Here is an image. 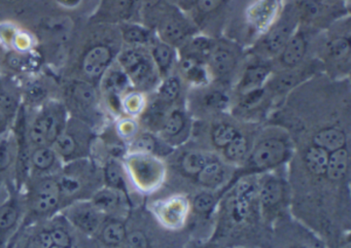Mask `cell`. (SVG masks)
I'll return each mask as SVG.
<instances>
[{
  "instance_id": "cell-51",
  "label": "cell",
  "mask_w": 351,
  "mask_h": 248,
  "mask_svg": "<svg viewBox=\"0 0 351 248\" xmlns=\"http://www.w3.org/2000/svg\"><path fill=\"white\" fill-rule=\"evenodd\" d=\"M215 200L213 196L207 193H201L194 200L195 210L201 214H206L210 212L215 206Z\"/></svg>"
},
{
  "instance_id": "cell-44",
  "label": "cell",
  "mask_w": 351,
  "mask_h": 248,
  "mask_svg": "<svg viewBox=\"0 0 351 248\" xmlns=\"http://www.w3.org/2000/svg\"><path fill=\"white\" fill-rule=\"evenodd\" d=\"M162 127H163V132L167 136H178L186 127V116L180 110H173L166 116Z\"/></svg>"
},
{
  "instance_id": "cell-13",
  "label": "cell",
  "mask_w": 351,
  "mask_h": 248,
  "mask_svg": "<svg viewBox=\"0 0 351 248\" xmlns=\"http://www.w3.org/2000/svg\"><path fill=\"white\" fill-rule=\"evenodd\" d=\"M12 131L17 143V164H16V188L23 190L29 177L30 157L32 147L28 138V112L23 106L20 108L12 124Z\"/></svg>"
},
{
  "instance_id": "cell-14",
  "label": "cell",
  "mask_w": 351,
  "mask_h": 248,
  "mask_svg": "<svg viewBox=\"0 0 351 248\" xmlns=\"http://www.w3.org/2000/svg\"><path fill=\"white\" fill-rule=\"evenodd\" d=\"M45 0H0V22L32 30L45 11Z\"/></svg>"
},
{
  "instance_id": "cell-45",
  "label": "cell",
  "mask_w": 351,
  "mask_h": 248,
  "mask_svg": "<svg viewBox=\"0 0 351 248\" xmlns=\"http://www.w3.org/2000/svg\"><path fill=\"white\" fill-rule=\"evenodd\" d=\"M237 134L238 131L232 125L219 124L213 129L211 138H213V142L215 143V147L223 149L237 136Z\"/></svg>"
},
{
  "instance_id": "cell-48",
  "label": "cell",
  "mask_w": 351,
  "mask_h": 248,
  "mask_svg": "<svg viewBox=\"0 0 351 248\" xmlns=\"http://www.w3.org/2000/svg\"><path fill=\"white\" fill-rule=\"evenodd\" d=\"M116 134L122 140H132L137 135V124L132 118H122L116 123Z\"/></svg>"
},
{
  "instance_id": "cell-31",
  "label": "cell",
  "mask_w": 351,
  "mask_h": 248,
  "mask_svg": "<svg viewBox=\"0 0 351 248\" xmlns=\"http://www.w3.org/2000/svg\"><path fill=\"white\" fill-rule=\"evenodd\" d=\"M99 164L101 166L104 186L125 193L126 182H125L124 168L121 165L119 159L108 158Z\"/></svg>"
},
{
  "instance_id": "cell-2",
  "label": "cell",
  "mask_w": 351,
  "mask_h": 248,
  "mask_svg": "<svg viewBox=\"0 0 351 248\" xmlns=\"http://www.w3.org/2000/svg\"><path fill=\"white\" fill-rule=\"evenodd\" d=\"M58 99L69 116L79 119L99 132L106 126V112L97 86L81 79H61Z\"/></svg>"
},
{
  "instance_id": "cell-56",
  "label": "cell",
  "mask_w": 351,
  "mask_h": 248,
  "mask_svg": "<svg viewBox=\"0 0 351 248\" xmlns=\"http://www.w3.org/2000/svg\"><path fill=\"white\" fill-rule=\"evenodd\" d=\"M342 248H350V244H349V242H346V243L343 244Z\"/></svg>"
},
{
  "instance_id": "cell-40",
  "label": "cell",
  "mask_w": 351,
  "mask_h": 248,
  "mask_svg": "<svg viewBox=\"0 0 351 248\" xmlns=\"http://www.w3.org/2000/svg\"><path fill=\"white\" fill-rule=\"evenodd\" d=\"M145 98L141 92L133 90L127 92L122 97V112L123 114L133 118L143 114L145 110Z\"/></svg>"
},
{
  "instance_id": "cell-36",
  "label": "cell",
  "mask_w": 351,
  "mask_h": 248,
  "mask_svg": "<svg viewBox=\"0 0 351 248\" xmlns=\"http://www.w3.org/2000/svg\"><path fill=\"white\" fill-rule=\"evenodd\" d=\"M182 91V79L180 75H170L169 77L162 79L161 84L158 87V97L163 103H171L176 101Z\"/></svg>"
},
{
  "instance_id": "cell-49",
  "label": "cell",
  "mask_w": 351,
  "mask_h": 248,
  "mask_svg": "<svg viewBox=\"0 0 351 248\" xmlns=\"http://www.w3.org/2000/svg\"><path fill=\"white\" fill-rule=\"evenodd\" d=\"M119 248H149V239L141 230H127L126 237Z\"/></svg>"
},
{
  "instance_id": "cell-18",
  "label": "cell",
  "mask_w": 351,
  "mask_h": 248,
  "mask_svg": "<svg viewBox=\"0 0 351 248\" xmlns=\"http://www.w3.org/2000/svg\"><path fill=\"white\" fill-rule=\"evenodd\" d=\"M287 147L278 138H267L256 145L250 158V164L256 169H268L285 161Z\"/></svg>"
},
{
  "instance_id": "cell-52",
  "label": "cell",
  "mask_w": 351,
  "mask_h": 248,
  "mask_svg": "<svg viewBox=\"0 0 351 248\" xmlns=\"http://www.w3.org/2000/svg\"><path fill=\"white\" fill-rule=\"evenodd\" d=\"M264 88L254 90V91L247 92V93L242 94L241 106L244 108H252L258 106L262 101L264 97Z\"/></svg>"
},
{
  "instance_id": "cell-43",
  "label": "cell",
  "mask_w": 351,
  "mask_h": 248,
  "mask_svg": "<svg viewBox=\"0 0 351 248\" xmlns=\"http://www.w3.org/2000/svg\"><path fill=\"white\" fill-rule=\"evenodd\" d=\"M248 151V141L244 135L238 133L237 136L223 147L225 157L230 161H240Z\"/></svg>"
},
{
  "instance_id": "cell-1",
  "label": "cell",
  "mask_w": 351,
  "mask_h": 248,
  "mask_svg": "<svg viewBox=\"0 0 351 248\" xmlns=\"http://www.w3.org/2000/svg\"><path fill=\"white\" fill-rule=\"evenodd\" d=\"M123 48L118 25L87 20L77 26L58 71L60 79L99 85Z\"/></svg>"
},
{
  "instance_id": "cell-29",
  "label": "cell",
  "mask_w": 351,
  "mask_h": 248,
  "mask_svg": "<svg viewBox=\"0 0 351 248\" xmlns=\"http://www.w3.org/2000/svg\"><path fill=\"white\" fill-rule=\"evenodd\" d=\"M52 244V237L45 221L24 230L12 248H50Z\"/></svg>"
},
{
  "instance_id": "cell-8",
  "label": "cell",
  "mask_w": 351,
  "mask_h": 248,
  "mask_svg": "<svg viewBox=\"0 0 351 248\" xmlns=\"http://www.w3.org/2000/svg\"><path fill=\"white\" fill-rule=\"evenodd\" d=\"M300 21L301 18L298 5H287L268 32L256 40L254 51L258 57L268 60L278 56L287 40L297 32Z\"/></svg>"
},
{
  "instance_id": "cell-5",
  "label": "cell",
  "mask_w": 351,
  "mask_h": 248,
  "mask_svg": "<svg viewBox=\"0 0 351 248\" xmlns=\"http://www.w3.org/2000/svg\"><path fill=\"white\" fill-rule=\"evenodd\" d=\"M69 114L59 99H51L34 112H28V138L32 149L53 147L64 130Z\"/></svg>"
},
{
  "instance_id": "cell-54",
  "label": "cell",
  "mask_w": 351,
  "mask_h": 248,
  "mask_svg": "<svg viewBox=\"0 0 351 248\" xmlns=\"http://www.w3.org/2000/svg\"><path fill=\"white\" fill-rule=\"evenodd\" d=\"M9 195V188L7 184H0V205L5 202Z\"/></svg>"
},
{
  "instance_id": "cell-17",
  "label": "cell",
  "mask_w": 351,
  "mask_h": 248,
  "mask_svg": "<svg viewBox=\"0 0 351 248\" xmlns=\"http://www.w3.org/2000/svg\"><path fill=\"white\" fill-rule=\"evenodd\" d=\"M21 106V79L0 71V112L13 124Z\"/></svg>"
},
{
  "instance_id": "cell-7",
  "label": "cell",
  "mask_w": 351,
  "mask_h": 248,
  "mask_svg": "<svg viewBox=\"0 0 351 248\" xmlns=\"http://www.w3.org/2000/svg\"><path fill=\"white\" fill-rule=\"evenodd\" d=\"M117 63L129 77L132 89L141 93L154 89L161 79L149 49L123 46L117 57Z\"/></svg>"
},
{
  "instance_id": "cell-4",
  "label": "cell",
  "mask_w": 351,
  "mask_h": 248,
  "mask_svg": "<svg viewBox=\"0 0 351 248\" xmlns=\"http://www.w3.org/2000/svg\"><path fill=\"white\" fill-rule=\"evenodd\" d=\"M25 215L18 236L32 225L48 221L61 211V197L56 176L29 177L23 186Z\"/></svg>"
},
{
  "instance_id": "cell-50",
  "label": "cell",
  "mask_w": 351,
  "mask_h": 248,
  "mask_svg": "<svg viewBox=\"0 0 351 248\" xmlns=\"http://www.w3.org/2000/svg\"><path fill=\"white\" fill-rule=\"evenodd\" d=\"M227 0H195V7L201 15H210L225 5Z\"/></svg>"
},
{
  "instance_id": "cell-38",
  "label": "cell",
  "mask_w": 351,
  "mask_h": 248,
  "mask_svg": "<svg viewBox=\"0 0 351 248\" xmlns=\"http://www.w3.org/2000/svg\"><path fill=\"white\" fill-rule=\"evenodd\" d=\"M223 178H225V170L223 166L219 162L213 161V160L197 174V180L202 186H209V188L219 186Z\"/></svg>"
},
{
  "instance_id": "cell-28",
  "label": "cell",
  "mask_w": 351,
  "mask_h": 248,
  "mask_svg": "<svg viewBox=\"0 0 351 248\" xmlns=\"http://www.w3.org/2000/svg\"><path fill=\"white\" fill-rule=\"evenodd\" d=\"M180 77L194 86H205L210 82L211 75L207 64L194 57L180 55L178 58Z\"/></svg>"
},
{
  "instance_id": "cell-6",
  "label": "cell",
  "mask_w": 351,
  "mask_h": 248,
  "mask_svg": "<svg viewBox=\"0 0 351 248\" xmlns=\"http://www.w3.org/2000/svg\"><path fill=\"white\" fill-rule=\"evenodd\" d=\"M97 134L87 123L69 116L64 130L52 147L63 164L92 158Z\"/></svg>"
},
{
  "instance_id": "cell-42",
  "label": "cell",
  "mask_w": 351,
  "mask_h": 248,
  "mask_svg": "<svg viewBox=\"0 0 351 248\" xmlns=\"http://www.w3.org/2000/svg\"><path fill=\"white\" fill-rule=\"evenodd\" d=\"M210 161V158L205 153L191 151V153H186L182 158V170L190 175H195V174L197 175Z\"/></svg>"
},
{
  "instance_id": "cell-41",
  "label": "cell",
  "mask_w": 351,
  "mask_h": 248,
  "mask_svg": "<svg viewBox=\"0 0 351 248\" xmlns=\"http://www.w3.org/2000/svg\"><path fill=\"white\" fill-rule=\"evenodd\" d=\"M261 201L266 207H272L280 202L283 197V186L278 180H267L260 192Z\"/></svg>"
},
{
  "instance_id": "cell-19",
  "label": "cell",
  "mask_w": 351,
  "mask_h": 248,
  "mask_svg": "<svg viewBox=\"0 0 351 248\" xmlns=\"http://www.w3.org/2000/svg\"><path fill=\"white\" fill-rule=\"evenodd\" d=\"M211 77H231L238 65V54L236 50L223 42H215V48L206 61Z\"/></svg>"
},
{
  "instance_id": "cell-3",
  "label": "cell",
  "mask_w": 351,
  "mask_h": 248,
  "mask_svg": "<svg viewBox=\"0 0 351 248\" xmlns=\"http://www.w3.org/2000/svg\"><path fill=\"white\" fill-rule=\"evenodd\" d=\"M61 197V210L73 203L90 200L104 186L100 164L94 158L64 164L57 175Z\"/></svg>"
},
{
  "instance_id": "cell-37",
  "label": "cell",
  "mask_w": 351,
  "mask_h": 248,
  "mask_svg": "<svg viewBox=\"0 0 351 248\" xmlns=\"http://www.w3.org/2000/svg\"><path fill=\"white\" fill-rule=\"evenodd\" d=\"M328 153L316 145H312L305 153V163L308 170L315 175L326 173Z\"/></svg>"
},
{
  "instance_id": "cell-24",
  "label": "cell",
  "mask_w": 351,
  "mask_h": 248,
  "mask_svg": "<svg viewBox=\"0 0 351 248\" xmlns=\"http://www.w3.org/2000/svg\"><path fill=\"white\" fill-rule=\"evenodd\" d=\"M126 234L127 227L124 221L117 217L106 216L93 240L98 248H119Z\"/></svg>"
},
{
  "instance_id": "cell-9",
  "label": "cell",
  "mask_w": 351,
  "mask_h": 248,
  "mask_svg": "<svg viewBox=\"0 0 351 248\" xmlns=\"http://www.w3.org/2000/svg\"><path fill=\"white\" fill-rule=\"evenodd\" d=\"M60 83V77L47 67L40 73L21 79L22 106L30 112L49 100L58 99Z\"/></svg>"
},
{
  "instance_id": "cell-47",
  "label": "cell",
  "mask_w": 351,
  "mask_h": 248,
  "mask_svg": "<svg viewBox=\"0 0 351 248\" xmlns=\"http://www.w3.org/2000/svg\"><path fill=\"white\" fill-rule=\"evenodd\" d=\"M203 103L209 110H223L229 106L230 98L225 92L213 90L203 98Z\"/></svg>"
},
{
  "instance_id": "cell-57",
  "label": "cell",
  "mask_w": 351,
  "mask_h": 248,
  "mask_svg": "<svg viewBox=\"0 0 351 248\" xmlns=\"http://www.w3.org/2000/svg\"><path fill=\"white\" fill-rule=\"evenodd\" d=\"M3 50V47H1V44H0V51Z\"/></svg>"
},
{
  "instance_id": "cell-32",
  "label": "cell",
  "mask_w": 351,
  "mask_h": 248,
  "mask_svg": "<svg viewBox=\"0 0 351 248\" xmlns=\"http://www.w3.org/2000/svg\"><path fill=\"white\" fill-rule=\"evenodd\" d=\"M215 42L217 40L209 38V36L195 34L180 48L182 49L180 55L194 57V58L206 63L207 58L215 48Z\"/></svg>"
},
{
  "instance_id": "cell-11",
  "label": "cell",
  "mask_w": 351,
  "mask_h": 248,
  "mask_svg": "<svg viewBox=\"0 0 351 248\" xmlns=\"http://www.w3.org/2000/svg\"><path fill=\"white\" fill-rule=\"evenodd\" d=\"M158 38L176 49H180L195 36V27L188 18L176 8L163 10L155 26Z\"/></svg>"
},
{
  "instance_id": "cell-20",
  "label": "cell",
  "mask_w": 351,
  "mask_h": 248,
  "mask_svg": "<svg viewBox=\"0 0 351 248\" xmlns=\"http://www.w3.org/2000/svg\"><path fill=\"white\" fill-rule=\"evenodd\" d=\"M63 166L64 164L52 147H34L30 157L29 177L58 175Z\"/></svg>"
},
{
  "instance_id": "cell-27",
  "label": "cell",
  "mask_w": 351,
  "mask_h": 248,
  "mask_svg": "<svg viewBox=\"0 0 351 248\" xmlns=\"http://www.w3.org/2000/svg\"><path fill=\"white\" fill-rule=\"evenodd\" d=\"M149 52L161 79L169 77L178 60V49L157 38L149 47Z\"/></svg>"
},
{
  "instance_id": "cell-30",
  "label": "cell",
  "mask_w": 351,
  "mask_h": 248,
  "mask_svg": "<svg viewBox=\"0 0 351 248\" xmlns=\"http://www.w3.org/2000/svg\"><path fill=\"white\" fill-rule=\"evenodd\" d=\"M122 194L120 190L104 186L92 196L90 201L106 216L117 217V212L123 204Z\"/></svg>"
},
{
  "instance_id": "cell-21",
  "label": "cell",
  "mask_w": 351,
  "mask_h": 248,
  "mask_svg": "<svg viewBox=\"0 0 351 248\" xmlns=\"http://www.w3.org/2000/svg\"><path fill=\"white\" fill-rule=\"evenodd\" d=\"M16 164L17 143L13 131L10 129L0 139V184H15Z\"/></svg>"
},
{
  "instance_id": "cell-55",
  "label": "cell",
  "mask_w": 351,
  "mask_h": 248,
  "mask_svg": "<svg viewBox=\"0 0 351 248\" xmlns=\"http://www.w3.org/2000/svg\"><path fill=\"white\" fill-rule=\"evenodd\" d=\"M318 1H319V3H324V5H330L338 3L339 0H318Z\"/></svg>"
},
{
  "instance_id": "cell-46",
  "label": "cell",
  "mask_w": 351,
  "mask_h": 248,
  "mask_svg": "<svg viewBox=\"0 0 351 248\" xmlns=\"http://www.w3.org/2000/svg\"><path fill=\"white\" fill-rule=\"evenodd\" d=\"M156 149H157V140L149 133L136 135L130 145L131 153H141V155L153 153Z\"/></svg>"
},
{
  "instance_id": "cell-35",
  "label": "cell",
  "mask_w": 351,
  "mask_h": 248,
  "mask_svg": "<svg viewBox=\"0 0 351 248\" xmlns=\"http://www.w3.org/2000/svg\"><path fill=\"white\" fill-rule=\"evenodd\" d=\"M348 168V151L346 147L328 153L326 173L328 179L340 180Z\"/></svg>"
},
{
  "instance_id": "cell-34",
  "label": "cell",
  "mask_w": 351,
  "mask_h": 248,
  "mask_svg": "<svg viewBox=\"0 0 351 248\" xmlns=\"http://www.w3.org/2000/svg\"><path fill=\"white\" fill-rule=\"evenodd\" d=\"M254 188L250 182H243L238 186L236 192L235 202L233 205V217L236 221L245 219L250 210V202L254 198Z\"/></svg>"
},
{
  "instance_id": "cell-23",
  "label": "cell",
  "mask_w": 351,
  "mask_h": 248,
  "mask_svg": "<svg viewBox=\"0 0 351 248\" xmlns=\"http://www.w3.org/2000/svg\"><path fill=\"white\" fill-rule=\"evenodd\" d=\"M123 46L147 48L153 45L158 36L155 30L143 25L141 22H129L118 25Z\"/></svg>"
},
{
  "instance_id": "cell-33",
  "label": "cell",
  "mask_w": 351,
  "mask_h": 248,
  "mask_svg": "<svg viewBox=\"0 0 351 248\" xmlns=\"http://www.w3.org/2000/svg\"><path fill=\"white\" fill-rule=\"evenodd\" d=\"M313 145L328 153L342 149L346 145V135L341 129L330 127L318 131L313 137Z\"/></svg>"
},
{
  "instance_id": "cell-22",
  "label": "cell",
  "mask_w": 351,
  "mask_h": 248,
  "mask_svg": "<svg viewBox=\"0 0 351 248\" xmlns=\"http://www.w3.org/2000/svg\"><path fill=\"white\" fill-rule=\"evenodd\" d=\"M308 51V38L305 32L298 28L279 53L278 62L285 69H297L306 57Z\"/></svg>"
},
{
  "instance_id": "cell-39",
  "label": "cell",
  "mask_w": 351,
  "mask_h": 248,
  "mask_svg": "<svg viewBox=\"0 0 351 248\" xmlns=\"http://www.w3.org/2000/svg\"><path fill=\"white\" fill-rule=\"evenodd\" d=\"M326 56L332 62H340L349 58L350 55V40L349 36H337L326 45Z\"/></svg>"
},
{
  "instance_id": "cell-12",
  "label": "cell",
  "mask_w": 351,
  "mask_h": 248,
  "mask_svg": "<svg viewBox=\"0 0 351 248\" xmlns=\"http://www.w3.org/2000/svg\"><path fill=\"white\" fill-rule=\"evenodd\" d=\"M281 12L280 0H252L243 12L246 34L252 38L264 36Z\"/></svg>"
},
{
  "instance_id": "cell-15",
  "label": "cell",
  "mask_w": 351,
  "mask_h": 248,
  "mask_svg": "<svg viewBox=\"0 0 351 248\" xmlns=\"http://www.w3.org/2000/svg\"><path fill=\"white\" fill-rule=\"evenodd\" d=\"M60 213L77 232L92 239L106 217L90 200L73 203L63 208Z\"/></svg>"
},
{
  "instance_id": "cell-10",
  "label": "cell",
  "mask_w": 351,
  "mask_h": 248,
  "mask_svg": "<svg viewBox=\"0 0 351 248\" xmlns=\"http://www.w3.org/2000/svg\"><path fill=\"white\" fill-rule=\"evenodd\" d=\"M7 186L9 195L0 205V248H11L25 215L23 190L16 188L14 182Z\"/></svg>"
},
{
  "instance_id": "cell-16",
  "label": "cell",
  "mask_w": 351,
  "mask_h": 248,
  "mask_svg": "<svg viewBox=\"0 0 351 248\" xmlns=\"http://www.w3.org/2000/svg\"><path fill=\"white\" fill-rule=\"evenodd\" d=\"M90 20L112 25L141 22V3L139 0H100Z\"/></svg>"
},
{
  "instance_id": "cell-25",
  "label": "cell",
  "mask_w": 351,
  "mask_h": 248,
  "mask_svg": "<svg viewBox=\"0 0 351 248\" xmlns=\"http://www.w3.org/2000/svg\"><path fill=\"white\" fill-rule=\"evenodd\" d=\"M131 88L132 86L129 77L117 61L106 71L98 85L101 96L114 95L123 97L127 92L130 91Z\"/></svg>"
},
{
  "instance_id": "cell-26",
  "label": "cell",
  "mask_w": 351,
  "mask_h": 248,
  "mask_svg": "<svg viewBox=\"0 0 351 248\" xmlns=\"http://www.w3.org/2000/svg\"><path fill=\"white\" fill-rule=\"evenodd\" d=\"M271 73H272V66L268 63L260 61V62L248 65L240 77L239 83L237 85L238 92L242 95L247 92L264 88L265 84L271 77Z\"/></svg>"
},
{
  "instance_id": "cell-53",
  "label": "cell",
  "mask_w": 351,
  "mask_h": 248,
  "mask_svg": "<svg viewBox=\"0 0 351 248\" xmlns=\"http://www.w3.org/2000/svg\"><path fill=\"white\" fill-rule=\"evenodd\" d=\"M12 123L0 112V139L3 135L7 134L11 129Z\"/></svg>"
}]
</instances>
